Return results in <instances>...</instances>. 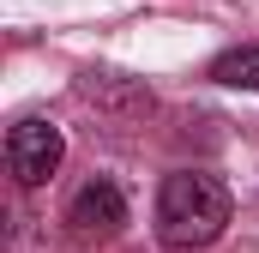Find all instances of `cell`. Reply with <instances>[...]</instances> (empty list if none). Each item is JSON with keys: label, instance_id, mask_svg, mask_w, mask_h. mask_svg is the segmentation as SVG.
I'll list each match as a JSON object with an SVG mask.
<instances>
[{"label": "cell", "instance_id": "6da1fadb", "mask_svg": "<svg viewBox=\"0 0 259 253\" xmlns=\"http://www.w3.org/2000/svg\"><path fill=\"white\" fill-rule=\"evenodd\" d=\"M229 187L205 169H175L157 187V241L169 253H199L229 229Z\"/></svg>", "mask_w": 259, "mask_h": 253}, {"label": "cell", "instance_id": "7a4b0ae2", "mask_svg": "<svg viewBox=\"0 0 259 253\" xmlns=\"http://www.w3.org/2000/svg\"><path fill=\"white\" fill-rule=\"evenodd\" d=\"M121 229H127V193L115 187L109 175L84 181V187L66 199V235H72L78 247H103V241H115Z\"/></svg>", "mask_w": 259, "mask_h": 253}, {"label": "cell", "instance_id": "3957f363", "mask_svg": "<svg viewBox=\"0 0 259 253\" xmlns=\"http://www.w3.org/2000/svg\"><path fill=\"white\" fill-rule=\"evenodd\" d=\"M61 157H66V139H61L55 121H36L30 115V121H18L6 133V169H12L18 187H42L61 169Z\"/></svg>", "mask_w": 259, "mask_h": 253}, {"label": "cell", "instance_id": "277c9868", "mask_svg": "<svg viewBox=\"0 0 259 253\" xmlns=\"http://www.w3.org/2000/svg\"><path fill=\"white\" fill-rule=\"evenodd\" d=\"M211 78L229 85V91H259V43H241V49H223L211 61Z\"/></svg>", "mask_w": 259, "mask_h": 253}]
</instances>
